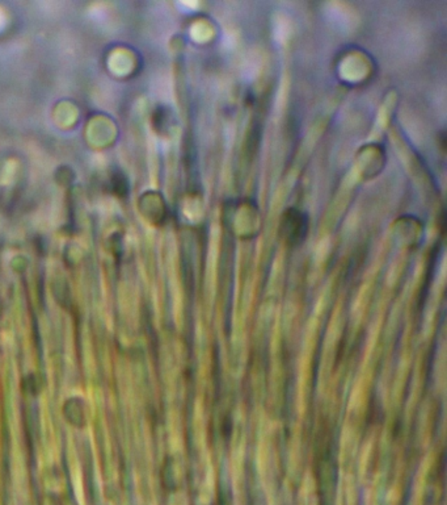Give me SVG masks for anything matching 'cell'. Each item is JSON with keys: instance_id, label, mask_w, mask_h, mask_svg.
Listing matches in <instances>:
<instances>
[{"instance_id": "1", "label": "cell", "mask_w": 447, "mask_h": 505, "mask_svg": "<svg viewBox=\"0 0 447 505\" xmlns=\"http://www.w3.org/2000/svg\"><path fill=\"white\" fill-rule=\"evenodd\" d=\"M282 227H283L285 233L289 236L291 243H295V241L299 243L303 240V237L306 235V216L298 210L290 208V210H286L283 215Z\"/></svg>"}]
</instances>
